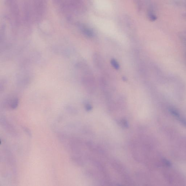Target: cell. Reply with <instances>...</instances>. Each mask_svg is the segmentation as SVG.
<instances>
[{"label":"cell","mask_w":186,"mask_h":186,"mask_svg":"<svg viewBox=\"0 0 186 186\" xmlns=\"http://www.w3.org/2000/svg\"><path fill=\"white\" fill-rule=\"evenodd\" d=\"M111 65L116 69H119L120 68L119 64L115 59H112L111 61Z\"/></svg>","instance_id":"4"},{"label":"cell","mask_w":186,"mask_h":186,"mask_svg":"<svg viewBox=\"0 0 186 186\" xmlns=\"http://www.w3.org/2000/svg\"><path fill=\"white\" fill-rule=\"evenodd\" d=\"M182 6L184 7L186 9V0H181Z\"/></svg>","instance_id":"9"},{"label":"cell","mask_w":186,"mask_h":186,"mask_svg":"<svg viewBox=\"0 0 186 186\" xmlns=\"http://www.w3.org/2000/svg\"><path fill=\"white\" fill-rule=\"evenodd\" d=\"M93 60L95 66L98 68H100L102 67L103 62L102 58L98 54H94L93 56Z\"/></svg>","instance_id":"1"},{"label":"cell","mask_w":186,"mask_h":186,"mask_svg":"<svg viewBox=\"0 0 186 186\" xmlns=\"http://www.w3.org/2000/svg\"><path fill=\"white\" fill-rule=\"evenodd\" d=\"M81 29L82 33L87 37L91 38L94 36V33L91 29L84 26L81 27Z\"/></svg>","instance_id":"2"},{"label":"cell","mask_w":186,"mask_h":186,"mask_svg":"<svg viewBox=\"0 0 186 186\" xmlns=\"http://www.w3.org/2000/svg\"><path fill=\"white\" fill-rule=\"evenodd\" d=\"M18 100H16L14 101V102H13V104H12V106H11V107L12 108L14 109L17 107L18 106Z\"/></svg>","instance_id":"8"},{"label":"cell","mask_w":186,"mask_h":186,"mask_svg":"<svg viewBox=\"0 0 186 186\" xmlns=\"http://www.w3.org/2000/svg\"><path fill=\"white\" fill-rule=\"evenodd\" d=\"M170 112L172 114L173 116H174V117H176L177 118L179 119L180 117V115L179 113L176 110L174 109H171L170 110Z\"/></svg>","instance_id":"5"},{"label":"cell","mask_w":186,"mask_h":186,"mask_svg":"<svg viewBox=\"0 0 186 186\" xmlns=\"http://www.w3.org/2000/svg\"><path fill=\"white\" fill-rule=\"evenodd\" d=\"M163 161L164 164H166L167 166L171 167V165H172L171 162L169 161L168 160H167L166 159H163Z\"/></svg>","instance_id":"7"},{"label":"cell","mask_w":186,"mask_h":186,"mask_svg":"<svg viewBox=\"0 0 186 186\" xmlns=\"http://www.w3.org/2000/svg\"><path fill=\"white\" fill-rule=\"evenodd\" d=\"M182 15V16H183V17H185V18H186V13L183 14Z\"/></svg>","instance_id":"11"},{"label":"cell","mask_w":186,"mask_h":186,"mask_svg":"<svg viewBox=\"0 0 186 186\" xmlns=\"http://www.w3.org/2000/svg\"><path fill=\"white\" fill-rule=\"evenodd\" d=\"M147 17L151 22H154L157 19V17L153 10L149 9L147 12Z\"/></svg>","instance_id":"3"},{"label":"cell","mask_w":186,"mask_h":186,"mask_svg":"<svg viewBox=\"0 0 186 186\" xmlns=\"http://www.w3.org/2000/svg\"><path fill=\"white\" fill-rule=\"evenodd\" d=\"M182 124L186 127V120L184 118H180L179 119Z\"/></svg>","instance_id":"6"},{"label":"cell","mask_w":186,"mask_h":186,"mask_svg":"<svg viewBox=\"0 0 186 186\" xmlns=\"http://www.w3.org/2000/svg\"><path fill=\"white\" fill-rule=\"evenodd\" d=\"M87 109L89 110L91 109V106L89 105H87Z\"/></svg>","instance_id":"10"}]
</instances>
